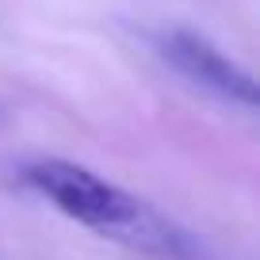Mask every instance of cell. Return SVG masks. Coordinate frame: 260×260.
I'll return each instance as SVG.
<instances>
[{
  "label": "cell",
  "instance_id": "6da1fadb",
  "mask_svg": "<svg viewBox=\"0 0 260 260\" xmlns=\"http://www.w3.org/2000/svg\"><path fill=\"white\" fill-rule=\"evenodd\" d=\"M23 176L65 218L81 222L84 230L107 237V241L153 252V256H172V260L187 256V237L165 214H157L149 203H142L138 195L122 191L119 184L96 176L84 165L46 157V161H35Z\"/></svg>",
  "mask_w": 260,
  "mask_h": 260
},
{
  "label": "cell",
  "instance_id": "7a4b0ae2",
  "mask_svg": "<svg viewBox=\"0 0 260 260\" xmlns=\"http://www.w3.org/2000/svg\"><path fill=\"white\" fill-rule=\"evenodd\" d=\"M161 57L176 69L180 77L195 84V88L211 92V96L226 100V104H241V107H256V81L245 73L237 61H230L218 46L203 39L195 31H184V27H172V31L161 35Z\"/></svg>",
  "mask_w": 260,
  "mask_h": 260
}]
</instances>
